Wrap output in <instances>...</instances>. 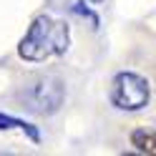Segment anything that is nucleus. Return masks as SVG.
I'll return each instance as SVG.
<instances>
[{"instance_id": "6", "label": "nucleus", "mask_w": 156, "mask_h": 156, "mask_svg": "<svg viewBox=\"0 0 156 156\" xmlns=\"http://www.w3.org/2000/svg\"><path fill=\"white\" fill-rule=\"evenodd\" d=\"M71 10H73V13H78L81 18H88V20L93 23V28H98V23H101V20H98V15L91 13L88 8H83V3H73V5H71Z\"/></svg>"}, {"instance_id": "3", "label": "nucleus", "mask_w": 156, "mask_h": 156, "mask_svg": "<svg viewBox=\"0 0 156 156\" xmlns=\"http://www.w3.org/2000/svg\"><path fill=\"white\" fill-rule=\"evenodd\" d=\"M108 98H111V106L119 111H129V113L141 111L149 106V98H151L149 81L133 71H121L111 81Z\"/></svg>"}, {"instance_id": "4", "label": "nucleus", "mask_w": 156, "mask_h": 156, "mask_svg": "<svg viewBox=\"0 0 156 156\" xmlns=\"http://www.w3.org/2000/svg\"><path fill=\"white\" fill-rule=\"evenodd\" d=\"M0 131H20L33 144H41V131H38V126H33L30 121L15 119L10 113H3V111H0Z\"/></svg>"}, {"instance_id": "5", "label": "nucleus", "mask_w": 156, "mask_h": 156, "mask_svg": "<svg viewBox=\"0 0 156 156\" xmlns=\"http://www.w3.org/2000/svg\"><path fill=\"white\" fill-rule=\"evenodd\" d=\"M131 144L141 154H156V129H136L131 133Z\"/></svg>"}, {"instance_id": "2", "label": "nucleus", "mask_w": 156, "mask_h": 156, "mask_svg": "<svg viewBox=\"0 0 156 156\" xmlns=\"http://www.w3.org/2000/svg\"><path fill=\"white\" fill-rule=\"evenodd\" d=\"M18 101L23 108L33 111L38 116H53L61 111L66 101V83L55 73H38L30 76L18 91Z\"/></svg>"}, {"instance_id": "1", "label": "nucleus", "mask_w": 156, "mask_h": 156, "mask_svg": "<svg viewBox=\"0 0 156 156\" xmlns=\"http://www.w3.org/2000/svg\"><path fill=\"white\" fill-rule=\"evenodd\" d=\"M68 48H71L68 23L51 15H38L18 43V55L28 63H43L51 58H61Z\"/></svg>"}, {"instance_id": "7", "label": "nucleus", "mask_w": 156, "mask_h": 156, "mask_svg": "<svg viewBox=\"0 0 156 156\" xmlns=\"http://www.w3.org/2000/svg\"><path fill=\"white\" fill-rule=\"evenodd\" d=\"M91 3H93V5H101V3H103V0H91Z\"/></svg>"}]
</instances>
